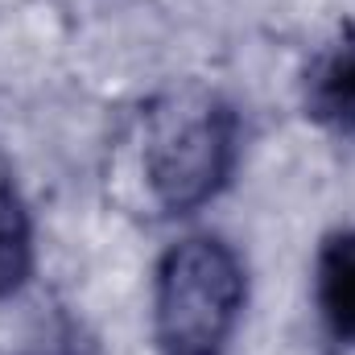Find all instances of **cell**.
I'll return each mask as SVG.
<instances>
[{"mask_svg":"<svg viewBox=\"0 0 355 355\" xmlns=\"http://www.w3.org/2000/svg\"><path fill=\"white\" fill-rule=\"evenodd\" d=\"M236 153L240 116L215 91L182 87L145 107L141 170L166 215H186L211 202L236 170Z\"/></svg>","mask_w":355,"mask_h":355,"instance_id":"1","label":"cell"},{"mask_svg":"<svg viewBox=\"0 0 355 355\" xmlns=\"http://www.w3.org/2000/svg\"><path fill=\"white\" fill-rule=\"evenodd\" d=\"M248 297L240 257L219 236H186L157 261L153 343L157 355H227Z\"/></svg>","mask_w":355,"mask_h":355,"instance_id":"2","label":"cell"},{"mask_svg":"<svg viewBox=\"0 0 355 355\" xmlns=\"http://www.w3.org/2000/svg\"><path fill=\"white\" fill-rule=\"evenodd\" d=\"M302 107L314 124L355 137V25L339 29L302 75Z\"/></svg>","mask_w":355,"mask_h":355,"instance_id":"3","label":"cell"},{"mask_svg":"<svg viewBox=\"0 0 355 355\" xmlns=\"http://www.w3.org/2000/svg\"><path fill=\"white\" fill-rule=\"evenodd\" d=\"M314 302L331 339L355 352V232H339L322 244L314 265Z\"/></svg>","mask_w":355,"mask_h":355,"instance_id":"4","label":"cell"},{"mask_svg":"<svg viewBox=\"0 0 355 355\" xmlns=\"http://www.w3.org/2000/svg\"><path fill=\"white\" fill-rule=\"evenodd\" d=\"M33 272V227L12 194V186L0 182V297H12Z\"/></svg>","mask_w":355,"mask_h":355,"instance_id":"5","label":"cell"}]
</instances>
